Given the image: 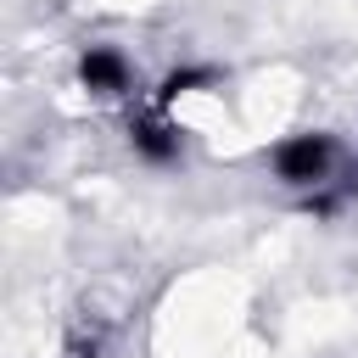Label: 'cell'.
<instances>
[{"mask_svg": "<svg viewBox=\"0 0 358 358\" xmlns=\"http://www.w3.org/2000/svg\"><path fill=\"white\" fill-rule=\"evenodd\" d=\"M336 157H341V151H336V134L308 129V134H291V140L274 145V173H280L285 185H296V190H319V185L330 179Z\"/></svg>", "mask_w": 358, "mask_h": 358, "instance_id": "obj_1", "label": "cell"}, {"mask_svg": "<svg viewBox=\"0 0 358 358\" xmlns=\"http://www.w3.org/2000/svg\"><path fill=\"white\" fill-rule=\"evenodd\" d=\"M78 84H84L90 95H123V90H129V62H123V50L90 45V50L78 56Z\"/></svg>", "mask_w": 358, "mask_h": 358, "instance_id": "obj_2", "label": "cell"}, {"mask_svg": "<svg viewBox=\"0 0 358 358\" xmlns=\"http://www.w3.org/2000/svg\"><path fill=\"white\" fill-rule=\"evenodd\" d=\"M129 145L145 157V162H173L179 157V129L162 117V112H145L129 123Z\"/></svg>", "mask_w": 358, "mask_h": 358, "instance_id": "obj_3", "label": "cell"}, {"mask_svg": "<svg viewBox=\"0 0 358 358\" xmlns=\"http://www.w3.org/2000/svg\"><path fill=\"white\" fill-rule=\"evenodd\" d=\"M213 78H218L213 67H173V73L157 84V112H168V106H173L179 95H190V90H207Z\"/></svg>", "mask_w": 358, "mask_h": 358, "instance_id": "obj_4", "label": "cell"}]
</instances>
